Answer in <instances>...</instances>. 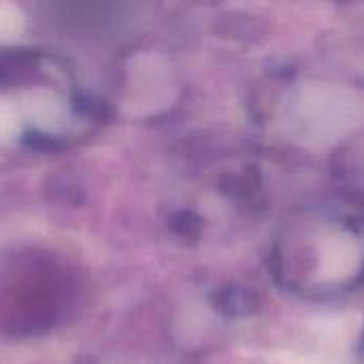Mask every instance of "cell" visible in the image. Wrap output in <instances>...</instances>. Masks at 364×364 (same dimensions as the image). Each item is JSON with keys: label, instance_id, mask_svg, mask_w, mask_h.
<instances>
[{"label": "cell", "instance_id": "cell-2", "mask_svg": "<svg viewBox=\"0 0 364 364\" xmlns=\"http://www.w3.org/2000/svg\"><path fill=\"white\" fill-rule=\"evenodd\" d=\"M363 264V247L352 235H333L320 243L318 271L328 282L352 277Z\"/></svg>", "mask_w": 364, "mask_h": 364}, {"label": "cell", "instance_id": "cell-1", "mask_svg": "<svg viewBox=\"0 0 364 364\" xmlns=\"http://www.w3.org/2000/svg\"><path fill=\"white\" fill-rule=\"evenodd\" d=\"M364 122V98L343 85H301L284 113L286 130L299 141L324 145L343 139Z\"/></svg>", "mask_w": 364, "mask_h": 364}]
</instances>
